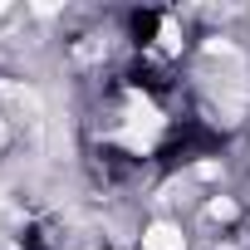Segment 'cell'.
Segmentation results:
<instances>
[{
	"mask_svg": "<svg viewBox=\"0 0 250 250\" xmlns=\"http://www.w3.org/2000/svg\"><path fill=\"white\" fill-rule=\"evenodd\" d=\"M0 143H5V118H0Z\"/></svg>",
	"mask_w": 250,
	"mask_h": 250,
	"instance_id": "obj_3",
	"label": "cell"
},
{
	"mask_svg": "<svg viewBox=\"0 0 250 250\" xmlns=\"http://www.w3.org/2000/svg\"><path fill=\"white\" fill-rule=\"evenodd\" d=\"M143 250H187V235L162 221V226H152V230L143 235Z\"/></svg>",
	"mask_w": 250,
	"mask_h": 250,
	"instance_id": "obj_2",
	"label": "cell"
},
{
	"mask_svg": "<svg viewBox=\"0 0 250 250\" xmlns=\"http://www.w3.org/2000/svg\"><path fill=\"white\" fill-rule=\"evenodd\" d=\"M201 88L211 93L216 113H221L226 123H235V113L245 108V93H250V83H245V59H240L230 44L211 40V44H206V59H201Z\"/></svg>",
	"mask_w": 250,
	"mask_h": 250,
	"instance_id": "obj_1",
	"label": "cell"
}]
</instances>
